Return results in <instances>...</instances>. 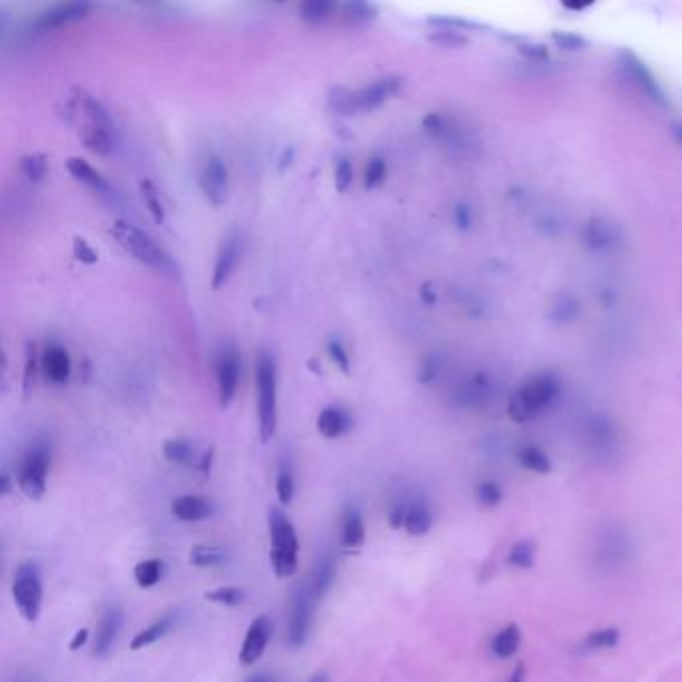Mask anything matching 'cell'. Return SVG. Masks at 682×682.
<instances>
[{"mask_svg":"<svg viewBox=\"0 0 682 682\" xmlns=\"http://www.w3.org/2000/svg\"><path fill=\"white\" fill-rule=\"evenodd\" d=\"M582 440L587 445V450L599 460L614 458L619 453L620 435L614 422L604 415H594L587 418L582 427Z\"/></svg>","mask_w":682,"mask_h":682,"instance_id":"30bf717a","label":"cell"},{"mask_svg":"<svg viewBox=\"0 0 682 682\" xmlns=\"http://www.w3.org/2000/svg\"><path fill=\"white\" fill-rule=\"evenodd\" d=\"M622 66L630 79L635 81L642 91H645L647 96H650V99L657 102H665V92H662L660 84L657 82L655 76H652V72L647 69V64L642 62L637 54H632L629 51L622 53Z\"/></svg>","mask_w":682,"mask_h":682,"instance_id":"ffe728a7","label":"cell"},{"mask_svg":"<svg viewBox=\"0 0 682 682\" xmlns=\"http://www.w3.org/2000/svg\"><path fill=\"white\" fill-rule=\"evenodd\" d=\"M516 458H518V463H521L526 470H531V473L549 475L552 470V463H551L549 455H546L543 448L534 447V445H524V447L518 448Z\"/></svg>","mask_w":682,"mask_h":682,"instance_id":"4dcf8cb0","label":"cell"},{"mask_svg":"<svg viewBox=\"0 0 682 682\" xmlns=\"http://www.w3.org/2000/svg\"><path fill=\"white\" fill-rule=\"evenodd\" d=\"M314 602L316 597L311 584H301V587L294 589L286 624V640L293 648H301L309 640L314 619Z\"/></svg>","mask_w":682,"mask_h":682,"instance_id":"9c48e42d","label":"cell"},{"mask_svg":"<svg viewBox=\"0 0 682 682\" xmlns=\"http://www.w3.org/2000/svg\"><path fill=\"white\" fill-rule=\"evenodd\" d=\"M14 682H31V680H23V678H21V680H14Z\"/></svg>","mask_w":682,"mask_h":682,"instance_id":"be15d7a7","label":"cell"},{"mask_svg":"<svg viewBox=\"0 0 682 682\" xmlns=\"http://www.w3.org/2000/svg\"><path fill=\"white\" fill-rule=\"evenodd\" d=\"M407 79L400 74H392V76H384V79L374 81L362 89L352 91V112H372L379 107H382L384 102H389L390 99L402 91Z\"/></svg>","mask_w":682,"mask_h":682,"instance_id":"8fae6325","label":"cell"},{"mask_svg":"<svg viewBox=\"0 0 682 682\" xmlns=\"http://www.w3.org/2000/svg\"><path fill=\"white\" fill-rule=\"evenodd\" d=\"M334 579H336V562H334L332 556L324 554V556H321L319 562H316L314 571H312V579L309 582L316 600H321L324 594L332 589Z\"/></svg>","mask_w":682,"mask_h":682,"instance_id":"f1b7e54d","label":"cell"},{"mask_svg":"<svg viewBox=\"0 0 682 682\" xmlns=\"http://www.w3.org/2000/svg\"><path fill=\"white\" fill-rule=\"evenodd\" d=\"M34 374H36V354H34V347H33V351L28 349L26 362H24V387L26 389L33 384Z\"/></svg>","mask_w":682,"mask_h":682,"instance_id":"db71d44e","label":"cell"},{"mask_svg":"<svg viewBox=\"0 0 682 682\" xmlns=\"http://www.w3.org/2000/svg\"><path fill=\"white\" fill-rule=\"evenodd\" d=\"M162 455L172 465H190L192 458H195V447L188 440L170 438L162 445Z\"/></svg>","mask_w":682,"mask_h":682,"instance_id":"74e56055","label":"cell"},{"mask_svg":"<svg viewBox=\"0 0 682 682\" xmlns=\"http://www.w3.org/2000/svg\"><path fill=\"white\" fill-rule=\"evenodd\" d=\"M139 187H140V195H142V200H144V207L149 208L150 216L155 218V223L165 225V220H167L165 205H162L160 192L155 187V182H152V180H140Z\"/></svg>","mask_w":682,"mask_h":682,"instance_id":"8d00e7d4","label":"cell"},{"mask_svg":"<svg viewBox=\"0 0 682 682\" xmlns=\"http://www.w3.org/2000/svg\"><path fill=\"white\" fill-rule=\"evenodd\" d=\"M390 528H405L412 536H425L432 528V513L418 491H400L389 504Z\"/></svg>","mask_w":682,"mask_h":682,"instance_id":"8992f818","label":"cell"},{"mask_svg":"<svg viewBox=\"0 0 682 682\" xmlns=\"http://www.w3.org/2000/svg\"><path fill=\"white\" fill-rule=\"evenodd\" d=\"M521 629L516 624H508V627L501 629L491 640V652L498 658H508L521 647Z\"/></svg>","mask_w":682,"mask_h":682,"instance_id":"f546056e","label":"cell"},{"mask_svg":"<svg viewBox=\"0 0 682 682\" xmlns=\"http://www.w3.org/2000/svg\"><path fill=\"white\" fill-rule=\"evenodd\" d=\"M341 541L347 551H359L367 541V528H364V518L357 506H347L342 513L341 523Z\"/></svg>","mask_w":682,"mask_h":682,"instance_id":"603a6c76","label":"cell"},{"mask_svg":"<svg viewBox=\"0 0 682 682\" xmlns=\"http://www.w3.org/2000/svg\"><path fill=\"white\" fill-rule=\"evenodd\" d=\"M21 170L23 175L31 182L44 180L48 172V157L43 152H33V155H24L21 158Z\"/></svg>","mask_w":682,"mask_h":682,"instance_id":"60d3db41","label":"cell"},{"mask_svg":"<svg viewBox=\"0 0 682 682\" xmlns=\"http://www.w3.org/2000/svg\"><path fill=\"white\" fill-rule=\"evenodd\" d=\"M582 243L594 253H607L620 243L619 226L607 218H591L582 228Z\"/></svg>","mask_w":682,"mask_h":682,"instance_id":"d6986e66","label":"cell"},{"mask_svg":"<svg viewBox=\"0 0 682 682\" xmlns=\"http://www.w3.org/2000/svg\"><path fill=\"white\" fill-rule=\"evenodd\" d=\"M552 38H554V43H556V44H559L561 48H564V51H581V48L587 46V41H584L582 36L572 34V33H561V31H556V33L552 34Z\"/></svg>","mask_w":682,"mask_h":682,"instance_id":"681fc988","label":"cell"},{"mask_svg":"<svg viewBox=\"0 0 682 682\" xmlns=\"http://www.w3.org/2000/svg\"><path fill=\"white\" fill-rule=\"evenodd\" d=\"M122 620H124V612L119 607H109L102 612L99 627H96V632H94L92 657L104 658L110 655V650L114 645H117V639L120 635Z\"/></svg>","mask_w":682,"mask_h":682,"instance_id":"e0dca14e","label":"cell"},{"mask_svg":"<svg viewBox=\"0 0 682 682\" xmlns=\"http://www.w3.org/2000/svg\"><path fill=\"white\" fill-rule=\"evenodd\" d=\"M428 41L435 43V44H440V46H448V48L465 46L468 43L463 33L453 31V28H438V31H435L428 36Z\"/></svg>","mask_w":682,"mask_h":682,"instance_id":"bcb514c9","label":"cell"},{"mask_svg":"<svg viewBox=\"0 0 682 682\" xmlns=\"http://www.w3.org/2000/svg\"><path fill=\"white\" fill-rule=\"evenodd\" d=\"M503 488L493 480H485L476 486V498L483 506H496L503 503Z\"/></svg>","mask_w":682,"mask_h":682,"instance_id":"f6af8a7d","label":"cell"},{"mask_svg":"<svg viewBox=\"0 0 682 682\" xmlns=\"http://www.w3.org/2000/svg\"><path fill=\"white\" fill-rule=\"evenodd\" d=\"M72 92H74V96H72L74 107H76V110H81L84 114L86 120L94 122V124H101V127H107V129L112 127V120L109 117V112H107V109L102 107L99 99H94L92 94H89L84 89H79V86H76Z\"/></svg>","mask_w":682,"mask_h":682,"instance_id":"484cf974","label":"cell"},{"mask_svg":"<svg viewBox=\"0 0 682 682\" xmlns=\"http://www.w3.org/2000/svg\"><path fill=\"white\" fill-rule=\"evenodd\" d=\"M523 680H524V667L518 665L511 675V678H508V682H523Z\"/></svg>","mask_w":682,"mask_h":682,"instance_id":"91938a15","label":"cell"},{"mask_svg":"<svg viewBox=\"0 0 682 682\" xmlns=\"http://www.w3.org/2000/svg\"><path fill=\"white\" fill-rule=\"evenodd\" d=\"M620 642V630L619 629H599L589 632L579 645L581 652H599L614 648Z\"/></svg>","mask_w":682,"mask_h":682,"instance_id":"d6a6232c","label":"cell"},{"mask_svg":"<svg viewBox=\"0 0 682 682\" xmlns=\"http://www.w3.org/2000/svg\"><path fill=\"white\" fill-rule=\"evenodd\" d=\"M13 599L24 620L34 622L43 609V576L36 562L26 561L18 566L13 579Z\"/></svg>","mask_w":682,"mask_h":682,"instance_id":"ba28073f","label":"cell"},{"mask_svg":"<svg viewBox=\"0 0 682 682\" xmlns=\"http://www.w3.org/2000/svg\"><path fill=\"white\" fill-rule=\"evenodd\" d=\"M352 427V417L347 410L341 407H326L321 410L319 418H316V428H319L324 438H341L347 435Z\"/></svg>","mask_w":682,"mask_h":682,"instance_id":"cb8c5ba5","label":"cell"},{"mask_svg":"<svg viewBox=\"0 0 682 682\" xmlns=\"http://www.w3.org/2000/svg\"><path fill=\"white\" fill-rule=\"evenodd\" d=\"M581 314V304L572 294H559L551 304V319L556 324H569Z\"/></svg>","mask_w":682,"mask_h":682,"instance_id":"d590c367","label":"cell"},{"mask_svg":"<svg viewBox=\"0 0 682 682\" xmlns=\"http://www.w3.org/2000/svg\"><path fill=\"white\" fill-rule=\"evenodd\" d=\"M207 600L215 604H223V607H238L245 602V592L235 587H220L205 594Z\"/></svg>","mask_w":682,"mask_h":682,"instance_id":"ee69618b","label":"cell"},{"mask_svg":"<svg viewBox=\"0 0 682 682\" xmlns=\"http://www.w3.org/2000/svg\"><path fill=\"white\" fill-rule=\"evenodd\" d=\"M420 296H422V301H425L427 304H432V303H435V293H430V286H428V284H427V286H422Z\"/></svg>","mask_w":682,"mask_h":682,"instance_id":"680465c9","label":"cell"},{"mask_svg":"<svg viewBox=\"0 0 682 682\" xmlns=\"http://www.w3.org/2000/svg\"><path fill=\"white\" fill-rule=\"evenodd\" d=\"M309 682H329V678H326L324 672H316V675Z\"/></svg>","mask_w":682,"mask_h":682,"instance_id":"6125c7cd","label":"cell"},{"mask_svg":"<svg viewBox=\"0 0 682 682\" xmlns=\"http://www.w3.org/2000/svg\"><path fill=\"white\" fill-rule=\"evenodd\" d=\"M455 223L458 225V228H470V225H473V210H470L466 205H456L455 207Z\"/></svg>","mask_w":682,"mask_h":682,"instance_id":"f5cc1de1","label":"cell"},{"mask_svg":"<svg viewBox=\"0 0 682 682\" xmlns=\"http://www.w3.org/2000/svg\"><path fill=\"white\" fill-rule=\"evenodd\" d=\"M440 367H443V362L438 360L437 354H428V357L425 360H422V364H420V374H418L420 382L435 380L438 377Z\"/></svg>","mask_w":682,"mask_h":682,"instance_id":"f907efd6","label":"cell"},{"mask_svg":"<svg viewBox=\"0 0 682 682\" xmlns=\"http://www.w3.org/2000/svg\"><path fill=\"white\" fill-rule=\"evenodd\" d=\"M165 571H167V564L162 562L160 559L142 561V562L134 566V581H137L140 589H152L155 584H158L162 581Z\"/></svg>","mask_w":682,"mask_h":682,"instance_id":"836d02e7","label":"cell"},{"mask_svg":"<svg viewBox=\"0 0 682 682\" xmlns=\"http://www.w3.org/2000/svg\"><path fill=\"white\" fill-rule=\"evenodd\" d=\"M41 369L44 372V377L53 384H64L71 379L72 372L69 351L59 347V344H48L41 359Z\"/></svg>","mask_w":682,"mask_h":682,"instance_id":"44dd1931","label":"cell"},{"mask_svg":"<svg viewBox=\"0 0 682 682\" xmlns=\"http://www.w3.org/2000/svg\"><path fill=\"white\" fill-rule=\"evenodd\" d=\"M255 379H256L258 428H261L263 443H268V440L276 435V425H278V377H276V362L266 351L258 354Z\"/></svg>","mask_w":682,"mask_h":682,"instance_id":"7a4b0ae2","label":"cell"},{"mask_svg":"<svg viewBox=\"0 0 682 682\" xmlns=\"http://www.w3.org/2000/svg\"><path fill=\"white\" fill-rule=\"evenodd\" d=\"M213 511H215L213 503H210L208 498L198 496V495L178 496L170 504L172 516H177L178 521H185V523L205 521V518H208L210 514H213Z\"/></svg>","mask_w":682,"mask_h":682,"instance_id":"7402d4cb","label":"cell"},{"mask_svg":"<svg viewBox=\"0 0 682 682\" xmlns=\"http://www.w3.org/2000/svg\"><path fill=\"white\" fill-rule=\"evenodd\" d=\"M92 5L89 3H64V5H54L46 11L38 13L33 28L36 33H51L56 31V28L66 26L76 21H82V18L91 13Z\"/></svg>","mask_w":682,"mask_h":682,"instance_id":"5bb4252c","label":"cell"},{"mask_svg":"<svg viewBox=\"0 0 682 682\" xmlns=\"http://www.w3.org/2000/svg\"><path fill=\"white\" fill-rule=\"evenodd\" d=\"M268 534H271V566L278 579H288L299 566V534L291 518L281 508L268 513Z\"/></svg>","mask_w":682,"mask_h":682,"instance_id":"3957f363","label":"cell"},{"mask_svg":"<svg viewBox=\"0 0 682 682\" xmlns=\"http://www.w3.org/2000/svg\"><path fill=\"white\" fill-rule=\"evenodd\" d=\"M341 11H342V18L349 24H367L374 16H377L379 8L372 3H347V5H341Z\"/></svg>","mask_w":682,"mask_h":682,"instance_id":"f35d334b","label":"cell"},{"mask_svg":"<svg viewBox=\"0 0 682 682\" xmlns=\"http://www.w3.org/2000/svg\"><path fill=\"white\" fill-rule=\"evenodd\" d=\"M48 470H51V447L43 440H36L23 455L16 468V485L24 496L33 498V501L44 496Z\"/></svg>","mask_w":682,"mask_h":682,"instance_id":"52a82bcc","label":"cell"},{"mask_svg":"<svg viewBox=\"0 0 682 682\" xmlns=\"http://www.w3.org/2000/svg\"><path fill=\"white\" fill-rule=\"evenodd\" d=\"M334 187L344 195L352 187V165L349 158H341L334 167Z\"/></svg>","mask_w":682,"mask_h":682,"instance_id":"7dc6e473","label":"cell"},{"mask_svg":"<svg viewBox=\"0 0 682 682\" xmlns=\"http://www.w3.org/2000/svg\"><path fill=\"white\" fill-rule=\"evenodd\" d=\"M240 253H243L240 251V236L236 233H228L223 238V243H220L215 258L213 276H210V286H213V291H220V288L228 284L238 266Z\"/></svg>","mask_w":682,"mask_h":682,"instance_id":"9a60e30c","label":"cell"},{"mask_svg":"<svg viewBox=\"0 0 682 682\" xmlns=\"http://www.w3.org/2000/svg\"><path fill=\"white\" fill-rule=\"evenodd\" d=\"M561 382L554 374L543 372L528 379L521 389L514 392V397L508 402V415L516 422L531 420L541 415L544 408L552 405V400L559 397Z\"/></svg>","mask_w":682,"mask_h":682,"instance_id":"277c9868","label":"cell"},{"mask_svg":"<svg viewBox=\"0 0 682 682\" xmlns=\"http://www.w3.org/2000/svg\"><path fill=\"white\" fill-rule=\"evenodd\" d=\"M246 682H276V678L271 677V675H266V672H261V675H255V677L248 678Z\"/></svg>","mask_w":682,"mask_h":682,"instance_id":"94428289","label":"cell"},{"mask_svg":"<svg viewBox=\"0 0 682 682\" xmlns=\"http://www.w3.org/2000/svg\"><path fill=\"white\" fill-rule=\"evenodd\" d=\"M387 175H389L387 160H384V157L374 155L369 160L367 168H364V188H367V190L379 188L382 185V182L387 180Z\"/></svg>","mask_w":682,"mask_h":682,"instance_id":"7bdbcfd3","label":"cell"},{"mask_svg":"<svg viewBox=\"0 0 682 682\" xmlns=\"http://www.w3.org/2000/svg\"><path fill=\"white\" fill-rule=\"evenodd\" d=\"M534 556H536V546L531 541H521L516 543L511 551H508V564L514 566V569H531L534 564Z\"/></svg>","mask_w":682,"mask_h":682,"instance_id":"b9f144b4","label":"cell"},{"mask_svg":"<svg viewBox=\"0 0 682 682\" xmlns=\"http://www.w3.org/2000/svg\"><path fill=\"white\" fill-rule=\"evenodd\" d=\"M109 235L117 240L124 251L137 258L139 263L155 268L157 273H165V274L177 273V264L175 261H172V256L157 243L155 238L144 233V230H140L139 226L124 223V220H117V223L109 228Z\"/></svg>","mask_w":682,"mask_h":682,"instance_id":"6da1fadb","label":"cell"},{"mask_svg":"<svg viewBox=\"0 0 682 682\" xmlns=\"http://www.w3.org/2000/svg\"><path fill=\"white\" fill-rule=\"evenodd\" d=\"M216 372V389H218V405L220 408L230 407L235 400L238 382H240V359L233 347H226L218 352L215 362Z\"/></svg>","mask_w":682,"mask_h":682,"instance_id":"4fadbf2b","label":"cell"},{"mask_svg":"<svg viewBox=\"0 0 682 682\" xmlns=\"http://www.w3.org/2000/svg\"><path fill=\"white\" fill-rule=\"evenodd\" d=\"M294 491H296V485H294L293 468L288 466L286 463H283L281 466H278V473H276V496H278V503H281L283 506L291 504L294 501Z\"/></svg>","mask_w":682,"mask_h":682,"instance_id":"ab89813d","label":"cell"},{"mask_svg":"<svg viewBox=\"0 0 682 682\" xmlns=\"http://www.w3.org/2000/svg\"><path fill=\"white\" fill-rule=\"evenodd\" d=\"M339 6L341 5H334L331 0H309L299 6V16L306 24L316 26L329 21L332 13L339 11Z\"/></svg>","mask_w":682,"mask_h":682,"instance_id":"1f68e13d","label":"cell"},{"mask_svg":"<svg viewBox=\"0 0 682 682\" xmlns=\"http://www.w3.org/2000/svg\"><path fill=\"white\" fill-rule=\"evenodd\" d=\"M177 622V614L170 612V614H165V617H160L158 620H155L150 624V627L142 629L140 632H137L134 635V639L130 640V650H142V648H149L150 645H155L157 640H160L162 637H167L170 629L175 627Z\"/></svg>","mask_w":682,"mask_h":682,"instance_id":"4316f807","label":"cell"},{"mask_svg":"<svg viewBox=\"0 0 682 682\" xmlns=\"http://www.w3.org/2000/svg\"><path fill=\"white\" fill-rule=\"evenodd\" d=\"M66 168H69L71 177L74 180L82 182V185L92 188L94 192H101V195H109V192H110V185L107 182V178H104L101 172L96 170L92 165H89V162H86L84 158L71 157L69 160H66Z\"/></svg>","mask_w":682,"mask_h":682,"instance_id":"d4e9b609","label":"cell"},{"mask_svg":"<svg viewBox=\"0 0 682 682\" xmlns=\"http://www.w3.org/2000/svg\"><path fill=\"white\" fill-rule=\"evenodd\" d=\"M81 140L86 149L99 157H107L112 152V139L110 129L101 127V124L86 122L81 129Z\"/></svg>","mask_w":682,"mask_h":682,"instance_id":"83f0119b","label":"cell"},{"mask_svg":"<svg viewBox=\"0 0 682 682\" xmlns=\"http://www.w3.org/2000/svg\"><path fill=\"white\" fill-rule=\"evenodd\" d=\"M271 637H273V622L266 617V614H261V617H256L251 622V627H248L246 630V637L243 640V647H240V655H238L240 665L251 667L255 665V662L261 660Z\"/></svg>","mask_w":682,"mask_h":682,"instance_id":"2e32d148","label":"cell"},{"mask_svg":"<svg viewBox=\"0 0 682 682\" xmlns=\"http://www.w3.org/2000/svg\"><path fill=\"white\" fill-rule=\"evenodd\" d=\"M86 640H89V630H86V629L76 630V632H74V637H72V640H71V650H79V648H82V647L86 645Z\"/></svg>","mask_w":682,"mask_h":682,"instance_id":"11a10c76","label":"cell"},{"mask_svg":"<svg viewBox=\"0 0 682 682\" xmlns=\"http://www.w3.org/2000/svg\"><path fill=\"white\" fill-rule=\"evenodd\" d=\"M493 397V382L485 374H473V377L458 382L453 390V402L460 408H478L485 407Z\"/></svg>","mask_w":682,"mask_h":682,"instance_id":"ac0fdd59","label":"cell"},{"mask_svg":"<svg viewBox=\"0 0 682 682\" xmlns=\"http://www.w3.org/2000/svg\"><path fill=\"white\" fill-rule=\"evenodd\" d=\"M635 554L630 534L620 524L602 526L594 536L592 544V562L594 569L602 574H617L627 569Z\"/></svg>","mask_w":682,"mask_h":682,"instance_id":"5b68a950","label":"cell"},{"mask_svg":"<svg viewBox=\"0 0 682 682\" xmlns=\"http://www.w3.org/2000/svg\"><path fill=\"white\" fill-rule=\"evenodd\" d=\"M188 561L198 566V569H213V566H223L228 561V554L225 549H220V546L198 544L190 551Z\"/></svg>","mask_w":682,"mask_h":682,"instance_id":"e575fe53","label":"cell"},{"mask_svg":"<svg viewBox=\"0 0 682 682\" xmlns=\"http://www.w3.org/2000/svg\"><path fill=\"white\" fill-rule=\"evenodd\" d=\"M210 463H213V450H210V453H207L203 458H200V465H198V468H200V473H203V475H208V470H210Z\"/></svg>","mask_w":682,"mask_h":682,"instance_id":"6f0895ef","label":"cell"},{"mask_svg":"<svg viewBox=\"0 0 682 682\" xmlns=\"http://www.w3.org/2000/svg\"><path fill=\"white\" fill-rule=\"evenodd\" d=\"M11 493V473L3 470V478H0V495Z\"/></svg>","mask_w":682,"mask_h":682,"instance_id":"9f6ffc18","label":"cell"},{"mask_svg":"<svg viewBox=\"0 0 682 682\" xmlns=\"http://www.w3.org/2000/svg\"><path fill=\"white\" fill-rule=\"evenodd\" d=\"M198 185L205 198L213 207H223L228 200V168L225 160L215 152H210L207 157L203 170H200Z\"/></svg>","mask_w":682,"mask_h":682,"instance_id":"7c38bea8","label":"cell"},{"mask_svg":"<svg viewBox=\"0 0 682 682\" xmlns=\"http://www.w3.org/2000/svg\"><path fill=\"white\" fill-rule=\"evenodd\" d=\"M329 354H331V359H332V362L336 364V367H339L342 372H349V369H351L349 352L344 351V347H342V344L339 341H331L329 342Z\"/></svg>","mask_w":682,"mask_h":682,"instance_id":"816d5d0a","label":"cell"},{"mask_svg":"<svg viewBox=\"0 0 682 682\" xmlns=\"http://www.w3.org/2000/svg\"><path fill=\"white\" fill-rule=\"evenodd\" d=\"M72 255H74L76 261L82 263V264H94L96 261H99V253H96L94 248L89 245V240L82 238V236H74Z\"/></svg>","mask_w":682,"mask_h":682,"instance_id":"c3c4849f","label":"cell"}]
</instances>
